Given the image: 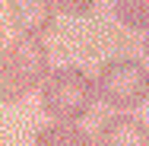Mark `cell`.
I'll use <instances>...</instances> for the list:
<instances>
[{
	"instance_id": "6da1fadb",
	"label": "cell",
	"mask_w": 149,
	"mask_h": 146,
	"mask_svg": "<svg viewBox=\"0 0 149 146\" xmlns=\"http://www.w3.org/2000/svg\"><path fill=\"white\" fill-rule=\"evenodd\" d=\"M95 98H98L95 80L86 76L83 70H76V67L54 70L45 80V86H41V105H45V111L54 121H63V124H73L83 115H89Z\"/></svg>"
},
{
	"instance_id": "7a4b0ae2",
	"label": "cell",
	"mask_w": 149,
	"mask_h": 146,
	"mask_svg": "<svg viewBox=\"0 0 149 146\" xmlns=\"http://www.w3.org/2000/svg\"><path fill=\"white\" fill-rule=\"evenodd\" d=\"M98 98L111 108H136L143 105L149 95V70L133 57H120V60H108L98 70Z\"/></svg>"
},
{
	"instance_id": "3957f363",
	"label": "cell",
	"mask_w": 149,
	"mask_h": 146,
	"mask_svg": "<svg viewBox=\"0 0 149 146\" xmlns=\"http://www.w3.org/2000/svg\"><path fill=\"white\" fill-rule=\"evenodd\" d=\"M3 57H6V64L13 67V73L19 76V83L26 89L45 86V80L51 76V73H48V45H45L41 38L19 35L13 45H6Z\"/></svg>"
},
{
	"instance_id": "277c9868",
	"label": "cell",
	"mask_w": 149,
	"mask_h": 146,
	"mask_svg": "<svg viewBox=\"0 0 149 146\" xmlns=\"http://www.w3.org/2000/svg\"><path fill=\"white\" fill-rule=\"evenodd\" d=\"M10 22L26 38H41L54 26V0H10Z\"/></svg>"
},
{
	"instance_id": "5b68a950",
	"label": "cell",
	"mask_w": 149,
	"mask_h": 146,
	"mask_svg": "<svg viewBox=\"0 0 149 146\" xmlns=\"http://www.w3.org/2000/svg\"><path fill=\"white\" fill-rule=\"evenodd\" d=\"M98 146H149V127L133 115H111L98 130Z\"/></svg>"
},
{
	"instance_id": "8992f818",
	"label": "cell",
	"mask_w": 149,
	"mask_h": 146,
	"mask_svg": "<svg viewBox=\"0 0 149 146\" xmlns=\"http://www.w3.org/2000/svg\"><path fill=\"white\" fill-rule=\"evenodd\" d=\"M35 146H98L89 133H83L76 124H48L45 130H38L35 137Z\"/></svg>"
},
{
	"instance_id": "52a82bcc",
	"label": "cell",
	"mask_w": 149,
	"mask_h": 146,
	"mask_svg": "<svg viewBox=\"0 0 149 146\" xmlns=\"http://www.w3.org/2000/svg\"><path fill=\"white\" fill-rule=\"evenodd\" d=\"M114 13L127 29L149 32V0H114Z\"/></svg>"
},
{
	"instance_id": "ba28073f",
	"label": "cell",
	"mask_w": 149,
	"mask_h": 146,
	"mask_svg": "<svg viewBox=\"0 0 149 146\" xmlns=\"http://www.w3.org/2000/svg\"><path fill=\"white\" fill-rule=\"evenodd\" d=\"M26 92H29V89L19 83V76L13 73V67L0 54V102H19Z\"/></svg>"
},
{
	"instance_id": "9c48e42d",
	"label": "cell",
	"mask_w": 149,
	"mask_h": 146,
	"mask_svg": "<svg viewBox=\"0 0 149 146\" xmlns=\"http://www.w3.org/2000/svg\"><path fill=\"white\" fill-rule=\"evenodd\" d=\"M54 6L70 13V16H83V13H89L95 6V0H54Z\"/></svg>"
},
{
	"instance_id": "30bf717a",
	"label": "cell",
	"mask_w": 149,
	"mask_h": 146,
	"mask_svg": "<svg viewBox=\"0 0 149 146\" xmlns=\"http://www.w3.org/2000/svg\"><path fill=\"white\" fill-rule=\"evenodd\" d=\"M143 48H146V57H149V38H146V45H143Z\"/></svg>"
},
{
	"instance_id": "8fae6325",
	"label": "cell",
	"mask_w": 149,
	"mask_h": 146,
	"mask_svg": "<svg viewBox=\"0 0 149 146\" xmlns=\"http://www.w3.org/2000/svg\"><path fill=\"white\" fill-rule=\"evenodd\" d=\"M0 45H3V26H0Z\"/></svg>"
}]
</instances>
